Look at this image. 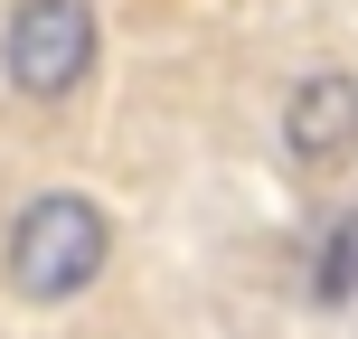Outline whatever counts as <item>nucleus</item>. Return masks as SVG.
<instances>
[{"label":"nucleus","instance_id":"3","mask_svg":"<svg viewBox=\"0 0 358 339\" xmlns=\"http://www.w3.org/2000/svg\"><path fill=\"white\" fill-rule=\"evenodd\" d=\"M283 151L292 161H358V75L349 66H311L283 94Z\"/></svg>","mask_w":358,"mask_h":339},{"label":"nucleus","instance_id":"4","mask_svg":"<svg viewBox=\"0 0 358 339\" xmlns=\"http://www.w3.org/2000/svg\"><path fill=\"white\" fill-rule=\"evenodd\" d=\"M349 292H358V217H330L321 254H311V302H321V311H340Z\"/></svg>","mask_w":358,"mask_h":339},{"label":"nucleus","instance_id":"1","mask_svg":"<svg viewBox=\"0 0 358 339\" xmlns=\"http://www.w3.org/2000/svg\"><path fill=\"white\" fill-rule=\"evenodd\" d=\"M104 254H113V217L94 198H76V189H48L10 226V292L38 302V311H57V302H76L104 273Z\"/></svg>","mask_w":358,"mask_h":339},{"label":"nucleus","instance_id":"2","mask_svg":"<svg viewBox=\"0 0 358 339\" xmlns=\"http://www.w3.org/2000/svg\"><path fill=\"white\" fill-rule=\"evenodd\" d=\"M0 75L29 104H66L94 75V0H10V19H0Z\"/></svg>","mask_w":358,"mask_h":339}]
</instances>
